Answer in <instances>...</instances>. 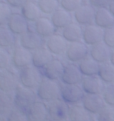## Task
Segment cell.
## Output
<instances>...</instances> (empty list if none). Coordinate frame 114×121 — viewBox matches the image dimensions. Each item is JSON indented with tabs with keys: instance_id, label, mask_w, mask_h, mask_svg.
I'll return each instance as SVG.
<instances>
[{
	"instance_id": "obj_1",
	"label": "cell",
	"mask_w": 114,
	"mask_h": 121,
	"mask_svg": "<svg viewBox=\"0 0 114 121\" xmlns=\"http://www.w3.org/2000/svg\"><path fill=\"white\" fill-rule=\"evenodd\" d=\"M36 94L43 102H54L61 99V85L57 80H51L44 77L36 89Z\"/></svg>"
},
{
	"instance_id": "obj_2",
	"label": "cell",
	"mask_w": 114,
	"mask_h": 121,
	"mask_svg": "<svg viewBox=\"0 0 114 121\" xmlns=\"http://www.w3.org/2000/svg\"><path fill=\"white\" fill-rule=\"evenodd\" d=\"M18 76L20 85L32 90H36L44 78L41 69L35 67L34 65L20 69Z\"/></svg>"
},
{
	"instance_id": "obj_3",
	"label": "cell",
	"mask_w": 114,
	"mask_h": 121,
	"mask_svg": "<svg viewBox=\"0 0 114 121\" xmlns=\"http://www.w3.org/2000/svg\"><path fill=\"white\" fill-rule=\"evenodd\" d=\"M37 94L32 89L19 85L14 91V102L16 106L26 114L29 108L36 102Z\"/></svg>"
},
{
	"instance_id": "obj_4",
	"label": "cell",
	"mask_w": 114,
	"mask_h": 121,
	"mask_svg": "<svg viewBox=\"0 0 114 121\" xmlns=\"http://www.w3.org/2000/svg\"><path fill=\"white\" fill-rule=\"evenodd\" d=\"M85 92L81 84H62L61 85V100H63L68 105L78 104L82 102Z\"/></svg>"
},
{
	"instance_id": "obj_5",
	"label": "cell",
	"mask_w": 114,
	"mask_h": 121,
	"mask_svg": "<svg viewBox=\"0 0 114 121\" xmlns=\"http://www.w3.org/2000/svg\"><path fill=\"white\" fill-rule=\"evenodd\" d=\"M89 52H90V47L87 44H85L83 41L71 42L68 44L66 53H65V57L67 58L69 62L78 64L89 55Z\"/></svg>"
},
{
	"instance_id": "obj_6",
	"label": "cell",
	"mask_w": 114,
	"mask_h": 121,
	"mask_svg": "<svg viewBox=\"0 0 114 121\" xmlns=\"http://www.w3.org/2000/svg\"><path fill=\"white\" fill-rule=\"evenodd\" d=\"M33 52L21 45L16 46L12 52V65L16 69H23L32 65Z\"/></svg>"
},
{
	"instance_id": "obj_7",
	"label": "cell",
	"mask_w": 114,
	"mask_h": 121,
	"mask_svg": "<svg viewBox=\"0 0 114 121\" xmlns=\"http://www.w3.org/2000/svg\"><path fill=\"white\" fill-rule=\"evenodd\" d=\"M45 41L46 39L41 37L35 30H33V31L29 30V31L24 33L23 35L19 36V45L32 51V52L41 48L42 46H44Z\"/></svg>"
},
{
	"instance_id": "obj_8",
	"label": "cell",
	"mask_w": 114,
	"mask_h": 121,
	"mask_svg": "<svg viewBox=\"0 0 114 121\" xmlns=\"http://www.w3.org/2000/svg\"><path fill=\"white\" fill-rule=\"evenodd\" d=\"M96 8L93 7L91 4H83L81 7L73 13L74 21H76L81 26H87V25L93 24L95 21Z\"/></svg>"
},
{
	"instance_id": "obj_9",
	"label": "cell",
	"mask_w": 114,
	"mask_h": 121,
	"mask_svg": "<svg viewBox=\"0 0 114 121\" xmlns=\"http://www.w3.org/2000/svg\"><path fill=\"white\" fill-rule=\"evenodd\" d=\"M104 29L97 26L95 23L83 27V38L82 41L89 47L103 42Z\"/></svg>"
},
{
	"instance_id": "obj_10",
	"label": "cell",
	"mask_w": 114,
	"mask_h": 121,
	"mask_svg": "<svg viewBox=\"0 0 114 121\" xmlns=\"http://www.w3.org/2000/svg\"><path fill=\"white\" fill-rule=\"evenodd\" d=\"M84 78V76L81 73L78 65L75 63H68L65 64L63 74L61 76V83L72 85V84H81V82Z\"/></svg>"
},
{
	"instance_id": "obj_11",
	"label": "cell",
	"mask_w": 114,
	"mask_h": 121,
	"mask_svg": "<svg viewBox=\"0 0 114 121\" xmlns=\"http://www.w3.org/2000/svg\"><path fill=\"white\" fill-rule=\"evenodd\" d=\"M69 43L63 37L62 34L55 33L45 41V46L54 56H60L66 53Z\"/></svg>"
},
{
	"instance_id": "obj_12",
	"label": "cell",
	"mask_w": 114,
	"mask_h": 121,
	"mask_svg": "<svg viewBox=\"0 0 114 121\" xmlns=\"http://www.w3.org/2000/svg\"><path fill=\"white\" fill-rule=\"evenodd\" d=\"M81 104L91 114H97L106 106L102 94H85Z\"/></svg>"
},
{
	"instance_id": "obj_13",
	"label": "cell",
	"mask_w": 114,
	"mask_h": 121,
	"mask_svg": "<svg viewBox=\"0 0 114 121\" xmlns=\"http://www.w3.org/2000/svg\"><path fill=\"white\" fill-rule=\"evenodd\" d=\"M19 76L15 75V73L10 71L9 69H3L0 74V89L2 92L9 93L15 91L19 86Z\"/></svg>"
},
{
	"instance_id": "obj_14",
	"label": "cell",
	"mask_w": 114,
	"mask_h": 121,
	"mask_svg": "<svg viewBox=\"0 0 114 121\" xmlns=\"http://www.w3.org/2000/svg\"><path fill=\"white\" fill-rule=\"evenodd\" d=\"M81 86L85 94H102L106 84L98 75L85 76L81 82Z\"/></svg>"
},
{
	"instance_id": "obj_15",
	"label": "cell",
	"mask_w": 114,
	"mask_h": 121,
	"mask_svg": "<svg viewBox=\"0 0 114 121\" xmlns=\"http://www.w3.org/2000/svg\"><path fill=\"white\" fill-rule=\"evenodd\" d=\"M29 22L24 18L21 13H13L8 20L6 26L15 34L16 36H21L29 31Z\"/></svg>"
},
{
	"instance_id": "obj_16",
	"label": "cell",
	"mask_w": 114,
	"mask_h": 121,
	"mask_svg": "<svg viewBox=\"0 0 114 121\" xmlns=\"http://www.w3.org/2000/svg\"><path fill=\"white\" fill-rule=\"evenodd\" d=\"M64 64L59 59L53 58L47 65L42 69L43 76L51 80H60L64 71Z\"/></svg>"
},
{
	"instance_id": "obj_17",
	"label": "cell",
	"mask_w": 114,
	"mask_h": 121,
	"mask_svg": "<svg viewBox=\"0 0 114 121\" xmlns=\"http://www.w3.org/2000/svg\"><path fill=\"white\" fill-rule=\"evenodd\" d=\"M20 13L24 16V18L28 22H36V21L42 17V11L39 7L37 0H28L24 5L21 7Z\"/></svg>"
},
{
	"instance_id": "obj_18",
	"label": "cell",
	"mask_w": 114,
	"mask_h": 121,
	"mask_svg": "<svg viewBox=\"0 0 114 121\" xmlns=\"http://www.w3.org/2000/svg\"><path fill=\"white\" fill-rule=\"evenodd\" d=\"M111 50L112 49L110 47H108L104 42H100L98 44L90 47L89 55L94 60H96L99 64H103L110 62Z\"/></svg>"
},
{
	"instance_id": "obj_19",
	"label": "cell",
	"mask_w": 114,
	"mask_h": 121,
	"mask_svg": "<svg viewBox=\"0 0 114 121\" xmlns=\"http://www.w3.org/2000/svg\"><path fill=\"white\" fill-rule=\"evenodd\" d=\"M68 109L69 105L65 103L63 100H56L54 102H51L48 106V111L49 115L52 119L56 121H64L68 119Z\"/></svg>"
},
{
	"instance_id": "obj_20",
	"label": "cell",
	"mask_w": 114,
	"mask_h": 121,
	"mask_svg": "<svg viewBox=\"0 0 114 121\" xmlns=\"http://www.w3.org/2000/svg\"><path fill=\"white\" fill-rule=\"evenodd\" d=\"M34 30L41 37H43L44 39H47V38H49L50 36L56 33L57 29L54 26L51 18L42 16L36 22H34Z\"/></svg>"
},
{
	"instance_id": "obj_21",
	"label": "cell",
	"mask_w": 114,
	"mask_h": 121,
	"mask_svg": "<svg viewBox=\"0 0 114 121\" xmlns=\"http://www.w3.org/2000/svg\"><path fill=\"white\" fill-rule=\"evenodd\" d=\"M48 115H49L48 107L41 100L35 102L26 113L29 121H44Z\"/></svg>"
},
{
	"instance_id": "obj_22",
	"label": "cell",
	"mask_w": 114,
	"mask_h": 121,
	"mask_svg": "<svg viewBox=\"0 0 114 121\" xmlns=\"http://www.w3.org/2000/svg\"><path fill=\"white\" fill-rule=\"evenodd\" d=\"M50 18L52 20V22H53L54 26L56 27V29H63L71 22H73L74 17H73V13L59 7L50 16Z\"/></svg>"
},
{
	"instance_id": "obj_23",
	"label": "cell",
	"mask_w": 114,
	"mask_h": 121,
	"mask_svg": "<svg viewBox=\"0 0 114 121\" xmlns=\"http://www.w3.org/2000/svg\"><path fill=\"white\" fill-rule=\"evenodd\" d=\"M94 23L104 30L114 27V16L108 9V7L96 9Z\"/></svg>"
},
{
	"instance_id": "obj_24",
	"label": "cell",
	"mask_w": 114,
	"mask_h": 121,
	"mask_svg": "<svg viewBox=\"0 0 114 121\" xmlns=\"http://www.w3.org/2000/svg\"><path fill=\"white\" fill-rule=\"evenodd\" d=\"M63 37L67 40L68 43L82 41L83 38V26L78 24L76 21H73L65 28L62 29Z\"/></svg>"
},
{
	"instance_id": "obj_25",
	"label": "cell",
	"mask_w": 114,
	"mask_h": 121,
	"mask_svg": "<svg viewBox=\"0 0 114 121\" xmlns=\"http://www.w3.org/2000/svg\"><path fill=\"white\" fill-rule=\"evenodd\" d=\"M53 54H52L47 47L44 45L41 48L33 51V58H32V65L39 69L44 68L52 59H53Z\"/></svg>"
},
{
	"instance_id": "obj_26",
	"label": "cell",
	"mask_w": 114,
	"mask_h": 121,
	"mask_svg": "<svg viewBox=\"0 0 114 121\" xmlns=\"http://www.w3.org/2000/svg\"><path fill=\"white\" fill-rule=\"evenodd\" d=\"M69 121H91V113L88 112L81 103L69 105L68 109Z\"/></svg>"
},
{
	"instance_id": "obj_27",
	"label": "cell",
	"mask_w": 114,
	"mask_h": 121,
	"mask_svg": "<svg viewBox=\"0 0 114 121\" xmlns=\"http://www.w3.org/2000/svg\"><path fill=\"white\" fill-rule=\"evenodd\" d=\"M79 67L81 73L83 76H94V75H98L99 72V68H100V64L94 60L91 57L90 55H88L86 58H84L77 64Z\"/></svg>"
},
{
	"instance_id": "obj_28",
	"label": "cell",
	"mask_w": 114,
	"mask_h": 121,
	"mask_svg": "<svg viewBox=\"0 0 114 121\" xmlns=\"http://www.w3.org/2000/svg\"><path fill=\"white\" fill-rule=\"evenodd\" d=\"M16 42V35L6 25L0 27V47L9 49Z\"/></svg>"
},
{
	"instance_id": "obj_29",
	"label": "cell",
	"mask_w": 114,
	"mask_h": 121,
	"mask_svg": "<svg viewBox=\"0 0 114 121\" xmlns=\"http://www.w3.org/2000/svg\"><path fill=\"white\" fill-rule=\"evenodd\" d=\"M98 76L106 85L114 83V65L110 62L100 64Z\"/></svg>"
},
{
	"instance_id": "obj_30",
	"label": "cell",
	"mask_w": 114,
	"mask_h": 121,
	"mask_svg": "<svg viewBox=\"0 0 114 121\" xmlns=\"http://www.w3.org/2000/svg\"><path fill=\"white\" fill-rule=\"evenodd\" d=\"M43 14L52 15L60 7V0H37Z\"/></svg>"
},
{
	"instance_id": "obj_31",
	"label": "cell",
	"mask_w": 114,
	"mask_h": 121,
	"mask_svg": "<svg viewBox=\"0 0 114 121\" xmlns=\"http://www.w3.org/2000/svg\"><path fill=\"white\" fill-rule=\"evenodd\" d=\"M12 9L13 8L9 4H7L5 1H1L0 3V26H4L7 24L8 20L13 14Z\"/></svg>"
},
{
	"instance_id": "obj_32",
	"label": "cell",
	"mask_w": 114,
	"mask_h": 121,
	"mask_svg": "<svg viewBox=\"0 0 114 121\" xmlns=\"http://www.w3.org/2000/svg\"><path fill=\"white\" fill-rule=\"evenodd\" d=\"M83 4V0H60V7L71 13H74Z\"/></svg>"
},
{
	"instance_id": "obj_33",
	"label": "cell",
	"mask_w": 114,
	"mask_h": 121,
	"mask_svg": "<svg viewBox=\"0 0 114 121\" xmlns=\"http://www.w3.org/2000/svg\"><path fill=\"white\" fill-rule=\"evenodd\" d=\"M96 121H114V107L106 105L96 114Z\"/></svg>"
},
{
	"instance_id": "obj_34",
	"label": "cell",
	"mask_w": 114,
	"mask_h": 121,
	"mask_svg": "<svg viewBox=\"0 0 114 121\" xmlns=\"http://www.w3.org/2000/svg\"><path fill=\"white\" fill-rule=\"evenodd\" d=\"M12 64V53L6 48H0V69H8Z\"/></svg>"
},
{
	"instance_id": "obj_35",
	"label": "cell",
	"mask_w": 114,
	"mask_h": 121,
	"mask_svg": "<svg viewBox=\"0 0 114 121\" xmlns=\"http://www.w3.org/2000/svg\"><path fill=\"white\" fill-rule=\"evenodd\" d=\"M106 105L114 107V83L105 86V89L102 93Z\"/></svg>"
},
{
	"instance_id": "obj_36",
	"label": "cell",
	"mask_w": 114,
	"mask_h": 121,
	"mask_svg": "<svg viewBox=\"0 0 114 121\" xmlns=\"http://www.w3.org/2000/svg\"><path fill=\"white\" fill-rule=\"evenodd\" d=\"M103 42L111 49H114V27L104 30Z\"/></svg>"
},
{
	"instance_id": "obj_37",
	"label": "cell",
	"mask_w": 114,
	"mask_h": 121,
	"mask_svg": "<svg viewBox=\"0 0 114 121\" xmlns=\"http://www.w3.org/2000/svg\"><path fill=\"white\" fill-rule=\"evenodd\" d=\"M111 1L112 0H88V3L91 4L93 7H95L96 9H98V8L108 7Z\"/></svg>"
},
{
	"instance_id": "obj_38",
	"label": "cell",
	"mask_w": 114,
	"mask_h": 121,
	"mask_svg": "<svg viewBox=\"0 0 114 121\" xmlns=\"http://www.w3.org/2000/svg\"><path fill=\"white\" fill-rule=\"evenodd\" d=\"M2 1H5L7 4H9L12 8L21 9V7H22L28 0H2Z\"/></svg>"
},
{
	"instance_id": "obj_39",
	"label": "cell",
	"mask_w": 114,
	"mask_h": 121,
	"mask_svg": "<svg viewBox=\"0 0 114 121\" xmlns=\"http://www.w3.org/2000/svg\"><path fill=\"white\" fill-rule=\"evenodd\" d=\"M108 9L110 10V12L113 14V16H114V0H112V1L110 2V4L108 5Z\"/></svg>"
},
{
	"instance_id": "obj_40",
	"label": "cell",
	"mask_w": 114,
	"mask_h": 121,
	"mask_svg": "<svg viewBox=\"0 0 114 121\" xmlns=\"http://www.w3.org/2000/svg\"><path fill=\"white\" fill-rule=\"evenodd\" d=\"M110 63L114 65V49L111 50V56H110Z\"/></svg>"
},
{
	"instance_id": "obj_41",
	"label": "cell",
	"mask_w": 114,
	"mask_h": 121,
	"mask_svg": "<svg viewBox=\"0 0 114 121\" xmlns=\"http://www.w3.org/2000/svg\"><path fill=\"white\" fill-rule=\"evenodd\" d=\"M64 121H66V120H64Z\"/></svg>"
}]
</instances>
